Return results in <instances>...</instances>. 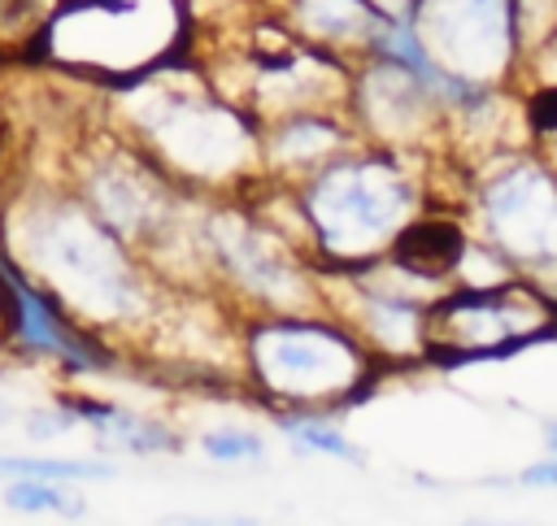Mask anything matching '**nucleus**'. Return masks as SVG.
Segmentation results:
<instances>
[{
	"label": "nucleus",
	"instance_id": "f257e3e1",
	"mask_svg": "<svg viewBox=\"0 0 557 526\" xmlns=\"http://www.w3.org/2000/svg\"><path fill=\"white\" fill-rule=\"evenodd\" d=\"M409 209V187L383 161L335 165L309 191V213L335 252L374 248Z\"/></svg>",
	"mask_w": 557,
	"mask_h": 526
},
{
	"label": "nucleus",
	"instance_id": "f03ea898",
	"mask_svg": "<svg viewBox=\"0 0 557 526\" xmlns=\"http://www.w3.org/2000/svg\"><path fill=\"white\" fill-rule=\"evenodd\" d=\"M39 261L65 300H74L91 313H122L126 309L131 283H126L122 256L113 252V243L91 222L61 217V222L44 226Z\"/></svg>",
	"mask_w": 557,
	"mask_h": 526
},
{
	"label": "nucleus",
	"instance_id": "7ed1b4c3",
	"mask_svg": "<svg viewBox=\"0 0 557 526\" xmlns=\"http://www.w3.org/2000/svg\"><path fill=\"white\" fill-rule=\"evenodd\" d=\"M252 356H257L261 378L287 396H326V391H339L344 383H352V374H357L352 348L339 335L313 330V326L261 330L252 343Z\"/></svg>",
	"mask_w": 557,
	"mask_h": 526
},
{
	"label": "nucleus",
	"instance_id": "20e7f679",
	"mask_svg": "<svg viewBox=\"0 0 557 526\" xmlns=\"http://www.w3.org/2000/svg\"><path fill=\"white\" fill-rule=\"evenodd\" d=\"M422 30L453 74H483L500 65L509 43L505 0H422Z\"/></svg>",
	"mask_w": 557,
	"mask_h": 526
},
{
	"label": "nucleus",
	"instance_id": "39448f33",
	"mask_svg": "<svg viewBox=\"0 0 557 526\" xmlns=\"http://www.w3.org/2000/svg\"><path fill=\"white\" fill-rule=\"evenodd\" d=\"M492 235L518 256H557V187L548 174L518 165L483 191Z\"/></svg>",
	"mask_w": 557,
	"mask_h": 526
},
{
	"label": "nucleus",
	"instance_id": "423d86ee",
	"mask_svg": "<svg viewBox=\"0 0 557 526\" xmlns=\"http://www.w3.org/2000/svg\"><path fill=\"white\" fill-rule=\"evenodd\" d=\"M435 317H444L448 326L435 330L444 335L448 343H466L474 356L487 352L492 343H500L505 335L522 343V330L540 326L544 322V309L535 304V296L527 291H483V296H457V300H444L435 309Z\"/></svg>",
	"mask_w": 557,
	"mask_h": 526
},
{
	"label": "nucleus",
	"instance_id": "0eeeda50",
	"mask_svg": "<svg viewBox=\"0 0 557 526\" xmlns=\"http://www.w3.org/2000/svg\"><path fill=\"white\" fill-rule=\"evenodd\" d=\"M0 274H4V283H9L13 330H17V339H22L26 348H35V352H44V356H57V361H65L70 370H96V365H100V356H96L83 339H74V335L61 326L57 309H52L22 274H13L9 261H0Z\"/></svg>",
	"mask_w": 557,
	"mask_h": 526
},
{
	"label": "nucleus",
	"instance_id": "6e6552de",
	"mask_svg": "<svg viewBox=\"0 0 557 526\" xmlns=\"http://www.w3.org/2000/svg\"><path fill=\"white\" fill-rule=\"evenodd\" d=\"M218 243L226 252V261L239 270V278L252 287V291H265V296H287L296 283H292V270L283 265V256L244 222H218Z\"/></svg>",
	"mask_w": 557,
	"mask_h": 526
},
{
	"label": "nucleus",
	"instance_id": "1a4fd4ad",
	"mask_svg": "<svg viewBox=\"0 0 557 526\" xmlns=\"http://www.w3.org/2000/svg\"><path fill=\"white\" fill-rule=\"evenodd\" d=\"M74 413H78V422H87L91 430H100L109 443H117L126 452H170L174 448V435L165 426H157L139 413H126L117 404H91L87 400V404H74Z\"/></svg>",
	"mask_w": 557,
	"mask_h": 526
},
{
	"label": "nucleus",
	"instance_id": "9d476101",
	"mask_svg": "<svg viewBox=\"0 0 557 526\" xmlns=\"http://www.w3.org/2000/svg\"><path fill=\"white\" fill-rule=\"evenodd\" d=\"M457 252H461V235H457V226H444V222L409 226L400 235V243H396V261L418 270V274H426V278L453 270Z\"/></svg>",
	"mask_w": 557,
	"mask_h": 526
},
{
	"label": "nucleus",
	"instance_id": "9b49d317",
	"mask_svg": "<svg viewBox=\"0 0 557 526\" xmlns=\"http://www.w3.org/2000/svg\"><path fill=\"white\" fill-rule=\"evenodd\" d=\"M300 17L318 35H374L383 13H374L366 0H300Z\"/></svg>",
	"mask_w": 557,
	"mask_h": 526
},
{
	"label": "nucleus",
	"instance_id": "f8f14e48",
	"mask_svg": "<svg viewBox=\"0 0 557 526\" xmlns=\"http://www.w3.org/2000/svg\"><path fill=\"white\" fill-rule=\"evenodd\" d=\"M4 504L13 513H30V517H83L87 504L78 496H70L65 487H57V478H17L4 487Z\"/></svg>",
	"mask_w": 557,
	"mask_h": 526
},
{
	"label": "nucleus",
	"instance_id": "ddd939ff",
	"mask_svg": "<svg viewBox=\"0 0 557 526\" xmlns=\"http://www.w3.org/2000/svg\"><path fill=\"white\" fill-rule=\"evenodd\" d=\"M0 474L22 478H113L109 461H61V456H0Z\"/></svg>",
	"mask_w": 557,
	"mask_h": 526
},
{
	"label": "nucleus",
	"instance_id": "4468645a",
	"mask_svg": "<svg viewBox=\"0 0 557 526\" xmlns=\"http://www.w3.org/2000/svg\"><path fill=\"white\" fill-rule=\"evenodd\" d=\"M278 426L296 439V448L326 452V456H339V461H361V452H357L335 426H326V422H318V417H283Z\"/></svg>",
	"mask_w": 557,
	"mask_h": 526
},
{
	"label": "nucleus",
	"instance_id": "2eb2a0df",
	"mask_svg": "<svg viewBox=\"0 0 557 526\" xmlns=\"http://www.w3.org/2000/svg\"><path fill=\"white\" fill-rule=\"evenodd\" d=\"M370 317H374L379 339H387L392 348L396 343H409V335L418 330V309L409 300H400V296H379L374 309H370Z\"/></svg>",
	"mask_w": 557,
	"mask_h": 526
},
{
	"label": "nucleus",
	"instance_id": "dca6fc26",
	"mask_svg": "<svg viewBox=\"0 0 557 526\" xmlns=\"http://www.w3.org/2000/svg\"><path fill=\"white\" fill-rule=\"evenodd\" d=\"M200 448L213 461H257L261 456V439L248 435V430H213V435L200 439Z\"/></svg>",
	"mask_w": 557,
	"mask_h": 526
},
{
	"label": "nucleus",
	"instance_id": "f3484780",
	"mask_svg": "<svg viewBox=\"0 0 557 526\" xmlns=\"http://www.w3.org/2000/svg\"><path fill=\"white\" fill-rule=\"evenodd\" d=\"M339 135L331 130V126H322V122H300V126H287V135L278 139V148L287 152V156H318L322 148H331Z\"/></svg>",
	"mask_w": 557,
	"mask_h": 526
},
{
	"label": "nucleus",
	"instance_id": "a211bd4d",
	"mask_svg": "<svg viewBox=\"0 0 557 526\" xmlns=\"http://www.w3.org/2000/svg\"><path fill=\"white\" fill-rule=\"evenodd\" d=\"M78 426V413L74 409H39L26 417V435L30 439H48V435H65Z\"/></svg>",
	"mask_w": 557,
	"mask_h": 526
},
{
	"label": "nucleus",
	"instance_id": "6ab92c4d",
	"mask_svg": "<svg viewBox=\"0 0 557 526\" xmlns=\"http://www.w3.org/2000/svg\"><path fill=\"white\" fill-rule=\"evenodd\" d=\"M518 483H522V487H553V491H557V452H553L548 461L527 465V469L518 474Z\"/></svg>",
	"mask_w": 557,
	"mask_h": 526
},
{
	"label": "nucleus",
	"instance_id": "aec40b11",
	"mask_svg": "<svg viewBox=\"0 0 557 526\" xmlns=\"http://www.w3.org/2000/svg\"><path fill=\"white\" fill-rule=\"evenodd\" d=\"M544 443L557 452V422H548V426H544Z\"/></svg>",
	"mask_w": 557,
	"mask_h": 526
}]
</instances>
